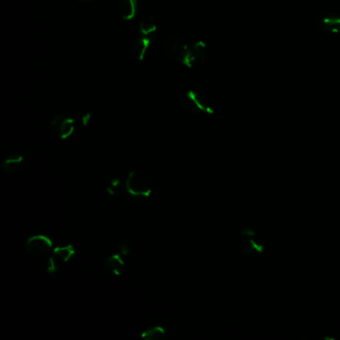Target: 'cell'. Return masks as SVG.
Masks as SVG:
<instances>
[{
    "label": "cell",
    "mask_w": 340,
    "mask_h": 340,
    "mask_svg": "<svg viewBox=\"0 0 340 340\" xmlns=\"http://www.w3.org/2000/svg\"><path fill=\"white\" fill-rule=\"evenodd\" d=\"M141 336L146 340H162L166 338V330L161 326H153L144 330Z\"/></svg>",
    "instance_id": "cell-15"
},
{
    "label": "cell",
    "mask_w": 340,
    "mask_h": 340,
    "mask_svg": "<svg viewBox=\"0 0 340 340\" xmlns=\"http://www.w3.org/2000/svg\"><path fill=\"white\" fill-rule=\"evenodd\" d=\"M166 48L170 56L188 68H192L190 45L186 44L180 38L170 35L166 39Z\"/></svg>",
    "instance_id": "cell-2"
},
{
    "label": "cell",
    "mask_w": 340,
    "mask_h": 340,
    "mask_svg": "<svg viewBox=\"0 0 340 340\" xmlns=\"http://www.w3.org/2000/svg\"><path fill=\"white\" fill-rule=\"evenodd\" d=\"M91 120V114L90 113H85L81 116V122L83 126H87Z\"/></svg>",
    "instance_id": "cell-16"
},
{
    "label": "cell",
    "mask_w": 340,
    "mask_h": 340,
    "mask_svg": "<svg viewBox=\"0 0 340 340\" xmlns=\"http://www.w3.org/2000/svg\"><path fill=\"white\" fill-rule=\"evenodd\" d=\"M141 35L144 36H152V34L157 30V22L154 17L150 16L146 19L142 20L139 26Z\"/></svg>",
    "instance_id": "cell-14"
},
{
    "label": "cell",
    "mask_w": 340,
    "mask_h": 340,
    "mask_svg": "<svg viewBox=\"0 0 340 340\" xmlns=\"http://www.w3.org/2000/svg\"><path fill=\"white\" fill-rule=\"evenodd\" d=\"M182 105L186 111L192 114H212L214 109L208 105L206 99L196 91H188L182 97Z\"/></svg>",
    "instance_id": "cell-4"
},
{
    "label": "cell",
    "mask_w": 340,
    "mask_h": 340,
    "mask_svg": "<svg viewBox=\"0 0 340 340\" xmlns=\"http://www.w3.org/2000/svg\"><path fill=\"white\" fill-rule=\"evenodd\" d=\"M152 42H153L152 36L141 35L136 40H134L130 46L131 56L138 61H142L145 58L146 53L149 50Z\"/></svg>",
    "instance_id": "cell-9"
},
{
    "label": "cell",
    "mask_w": 340,
    "mask_h": 340,
    "mask_svg": "<svg viewBox=\"0 0 340 340\" xmlns=\"http://www.w3.org/2000/svg\"><path fill=\"white\" fill-rule=\"evenodd\" d=\"M122 256H121L120 254H115L113 256H110L105 262V268H107V270L116 276H120L125 268V262Z\"/></svg>",
    "instance_id": "cell-12"
},
{
    "label": "cell",
    "mask_w": 340,
    "mask_h": 340,
    "mask_svg": "<svg viewBox=\"0 0 340 340\" xmlns=\"http://www.w3.org/2000/svg\"><path fill=\"white\" fill-rule=\"evenodd\" d=\"M52 240L43 234L30 236L25 242L26 250L33 256L41 258L47 254L52 248Z\"/></svg>",
    "instance_id": "cell-5"
},
{
    "label": "cell",
    "mask_w": 340,
    "mask_h": 340,
    "mask_svg": "<svg viewBox=\"0 0 340 340\" xmlns=\"http://www.w3.org/2000/svg\"><path fill=\"white\" fill-rule=\"evenodd\" d=\"M83 1H89V0H83Z\"/></svg>",
    "instance_id": "cell-19"
},
{
    "label": "cell",
    "mask_w": 340,
    "mask_h": 340,
    "mask_svg": "<svg viewBox=\"0 0 340 340\" xmlns=\"http://www.w3.org/2000/svg\"><path fill=\"white\" fill-rule=\"evenodd\" d=\"M119 250L121 256H126L129 254V248L126 244H120L119 246Z\"/></svg>",
    "instance_id": "cell-17"
},
{
    "label": "cell",
    "mask_w": 340,
    "mask_h": 340,
    "mask_svg": "<svg viewBox=\"0 0 340 340\" xmlns=\"http://www.w3.org/2000/svg\"><path fill=\"white\" fill-rule=\"evenodd\" d=\"M190 60L192 68L202 64L208 54V49L204 41H196L190 43Z\"/></svg>",
    "instance_id": "cell-10"
},
{
    "label": "cell",
    "mask_w": 340,
    "mask_h": 340,
    "mask_svg": "<svg viewBox=\"0 0 340 340\" xmlns=\"http://www.w3.org/2000/svg\"><path fill=\"white\" fill-rule=\"evenodd\" d=\"M53 133L61 140H66L71 137L75 130V121L72 118L63 115L53 117L50 123Z\"/></svg>",
    "instance_id": "cell-6"
},
{
    "label": "cell",
    "mask_w": 340,
    "mask_h": 340,
    "mask_svg": "<svg viewBox=\"0 0 340 340\" xmlns=\"http://www.w3.org/2000/svg\"><path fill=\"white\" fill-rule=\"evenodd\" d=\"M126 190L134 198H149L152 194V182L141 170H132L126 180Z\"/></svg>",
    "instance_id": "cell-1"
},
{
    "label": "cell",
    "mask_w": 340,
    "mask_h": 340,
    "mask_svg": "<svg viewBox=\"0 0 340 340\" xmlns=\"http://www.w3.org/2000/svg\"><path fill=\"white\" fill-rule=\"evenodd\" d=\"M138 2L139 0H120L119 12L123 19L132 20L136 16Z\"/></svg>",
    "instance_id": "cell-13"
},
{
    "label": "cell",
    "mask_w": 340,
    "mask_h": 340,
    "mask_svg": "<svg viewBox=\"0 0 340 340\" xmlns=\"http://www.w3.org/2000/svg\"><path fill=\"white\" fill-rule=\"evenodd\" d=\"M242 236L246 240V244L242 250V254L244 256H252V254H260L264 250V244L260 240L256 238V232L250 226H244L240 230Z\"/></svg>",
    "instance_id": "cell-7"
},
{
    "label": "cell",
    "mask_w": 340,
    "mask_h": 340,
    "mask_svg": "<svg viewBox=\"0 0 340 340\" xmlns=\"http://www.w3.org/2000/svg\"><path fill=\"white\" fill-rule=\"evenodd\" d=\"M23 166H24V156L20 154H12L3 161L1 168L6 174H13L21 170Z\"/></svg>",
    "instance_id": "cell-11"
},
{
    "label": "cell",
    "mask_w": 340,
    "mask_h": 340,
    "mask_svg": "<svg viewBox=\"0 0 340 340\" xmlns=\"http://www.w3.org/2000/svg\"><path fill=\"white\" fill-rule=\"evenodd\" d=\"M76 254V250L72 244L57 246L53 254L49 256L48 262H47V272L50 274H53L57 272V270L60 268V266L63 264L68 262L71 258H73Z\"/></svg>",
    "instance_id": "cell-3"
},
{
    "label": "cell",
    "mask_w": 340,
    "mask_h": 340,
    "mask_svg": "<svg viewBox=\"0 0 340 340\" xmlns=\"http://www.w3.org/2000/svg\"><path fill=\"white\" fill-rule=\"evenodd\" d=\"M119 184H120V180H119V178H114V180H112V182H111V186H112L113 188H117Z\"/></svg>",
    "instance_id": "cell-18"
},
{
    "label": "cell",
    "mask_w": 340,
    "mask_h": 340,
    "mask_svg": "<svg viewBox=\"0 0 340 340\" xmlns=\"http://www.w3.org/2000/svg\"><path fill=\"white\" fill-rule=\"evenodd\" d=\"M318 26L328 33H340V14L334 11H322L316 18Z\"/></svg>",
    "instance_id": "cell-8"
}]
</instances>
